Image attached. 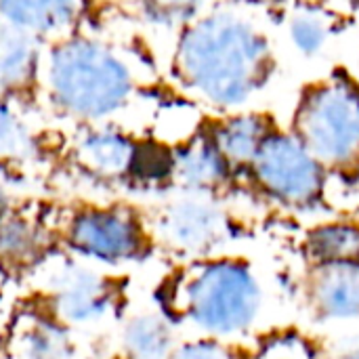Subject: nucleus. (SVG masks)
I'll list each match as a JSON object with an SVG mask.
<instances>
[{
	"label": "nucleus",
	"mask_w": 359,
	"mask_h": 359,
	"mask_svg": "<svg viewBox=\"0 0 359 359\" xmlns=\"http://www.w3.org/2000/svg\"><path fill=\"white\" fill-rule=\"evenodd\" d=\"M82 0H0V23L42 42L74 34Z\"/></svg>",
	"instance_id": "obj_13"
},
{
	"label": "nucleus",
	"mask_w": 359,
	"mask_h": 359,
	"mask_svg": "<svg viewBox=\"0 0 359 359\" xmlns=\"http://www.w3.org/2000/svg\"><path fill=\"white\" fill-rule=\"evenodd\" d=\"M177 343L175 322L162 311L133 316L120 334V347L126 359H168Z\"/></svg>",
	"instance_id": "obj_17"
},
{
	"label": "nucleus",
	"mask_w": 359,
	"mask_h": 359,
	"mask_svg": "<svg viewBox=\"0 0 359 359\" xmlns=\"http://www.w3.org/2000/svg\"><path fill=\"white\" fill-rule=\"evenodd\" d=\"M288 130L328 170L359 175V78L345 65L299 88Z\"/></svg>",
	"instance_id": "obj_4"
},
{
	"label": "nucleus",
	"mask_w": 359,
	"mask_h": 359,
	"mask_svg": "<svg viewBox=\"0 0 359 359\" xmlns=\"http://www.w3.org/2000/svg\"><path fill=\"white\" fill-rule=\"evenodd\" d=\"M46 229L38 217L21 208L0 210V263L34 265L44 257Z\"/></svg>",
	"instance_id": "obj_16"
},
{
	"label": "nucleus",
	"mask_w": 359,
	"mask_h": 359,
	"mask_svg": "<svg viewBox=\"0 0 359 359\" xmlns=\"http://www.w3.org/2000/svg\"><path fill=\"white\" fill-rule=\"evenodd\" d=\"M233 177L231 166L215 147L206 128L181 141L168 158V179L183 194L212 196Z\"/></svg>",
	"instance_id": "obj_10"
},
{
	"label": "nucleus",
	"mask_w": 359,
	"mask_h": 359,
	"mask_svg": "<svg viewBox=\"0 0 359 359\" xmlns=\"http://www.w3.org/2000/svg\"><path fill=\"white\" fill-rule=\"evenodd\" d=\"M269 111H231L210 122L206 128L219 154L236 172H246L267 135L278 128Z\"/></svg>",
	"instance_id": "obj_11"
},
{
	"label": "nucleus",
	"mask_w": 359,
	"mask_h": 359,
	"mask_svg": "<svg viewBox=\"0 0 359 359\" xmlns=\"http://www.w3.org/2000/svg\"><path fill=\"white\" fill-rule=\"evenodd\" d=\"M135 4L149 25L177 34L206 11V0H135Z\"/></svg>",
	"instance_id": "obj_20"
},
{
	"label": "nucleus",
	"mask_w": 359,
	"mask_h": 359,
	"mask_svg": "<svg viewBox=\"0 0 359 359\" xmlns=\"http://www.w3.org/2000/svg\"><path fill=\"white\" fill-rule=\"evenodd\" d=\"M288 34H290V40H292L294 48L301 55L316 57L330 42V38L334 34V27H332L330 19L322 11L305 8V11H299L297 15L290 17Z\"/></svg>",
	"instance_id": "obj_21"
},
{
	"label": "nucleus",
	"mask_w": 359,
	"mask_h": 359,
	"mask_svg": "<svg viewBox=\"0 0 359 359\" xmlns=\"http://www.w3.org/2000/svg\"><path fill=\"white\" fill-rule=\"evenodd\" d=\"M50 105L86 124H109L135 99L137 76L111 44L82 34L55 40L42 55L40 80Z\"/></svg>",
	"instance_id": "obj_2"
},
{
	"label": "nucleus",
	"mask_w": 359,
	"mask_h": 359,
	"mask_svg": "<svg viewBox=\"0 0 359 359\" xmlns=\"http://www.w3.org/2000/svg\"><path fill=\"white\" fill-rule=\"evenodd\" d=\"M151 240L147 225L126 206H82L63 227L65 246L76 257L101 265L139 261L147 255Z\"/></svg>",
	"instance_id": "obj_6"
},
{
	"label": "nucleus",
	"mask_w": 359,
	"mask_h": 359,
	"mask_svg": "<svg viewBox=\"0 0 359 359\" xmlns=\"http://www.w3.org/2000/svg\"><path fill=\"white\" fill-rule=\"evenodd\" d=\"M149 233L177 255L202 259L229 240L231 221L212 196L183 194L156 212Z\"/></svg>",
	"instance_id": "obj_8"
},
{
	"label": "nucleus",
	"mask_w": 359,
	"mask_h": 359,
	"mask_svg": "<svg viewBox=\"0 0 359 359\" xmlns=\"http://www.w3.org/2000/svg\"><path fill=\"white\" fill-rule=\"evenodd\" d=\"M244 175L261 196L292 210L320 206L330 179L305 145L282 126L267 135Z\"/></svg>",
	"instance_id": "obj_5"
},
{
	"label": "nucleus",
	"mask_w": 359,
	"mask_h": 359,
	"mask_svg": "<svg viewBox=\"0 0 359 359\" xmlns=\"http://www.w3.org/2000/svg\"><path fill=\"white\" fill-rule=\"evenodd\" d=\"M351 2V6L355 8V11H359V0H349Z\"/></svg>",
	"instance_id": "obj_25"
},
{
	"label": "nucleus",
	"mask_w": 359,
	"mask_h": 359,
	"mask_svg": "<svg viewBox=\"0 0 359 359\" xmlns=\"http://www.w3.org/2000/svg\"><path fill=\"white\" fill-rule=\"evenodd\" d=\"M11 359H74L76 345L69 328L44 311H23L8 332Z\"/></svg>",
	"instance_id": "obj_14"
},
{
	"label": "nucleus",
	"mask_w": 359,
	"mask_h": 359,
	"mask_svg": "<svg viewBox=\"0 0 359 359\" xmlns=\"http://www.w3.org/2000/svg\"><path fill=\"white\" fill-rule=\"evenodd\" d=\"M76 164L103 181L124 179L139 166V145L124 130L109 124H86L72 147Z\"/></svg>",
	"instance_id": "obj_9"
},
{
	"label": "nucleus",
	"mask_w": 359,
	"mask_h": 359,
	"mask_svg": "<svg viewBox=\"0 0 359 359\" xmlns=\"http://www.w3.org/2000/svg\"><path fill=\"white\" fill-rule=\"evenodd\" d=\"M305 297L309 311L318 320H358L359 265L309 267Z\"/></svg>",
	"instance_id": "obj_12"
},
{
	"label": "nucleus",
	"mask_w": 359,
	"mask_h": 359,
	"mask_svg": "<svg viewBox=\"0 0 359 359\" xmlns=\"http://www.w3.org/2000/svg\"><path fill=\"white\" fill-rule=\"evenodd\" d=\"M6 284H8V273H6V267L0 263V309L4 305V292H6Z\"/></svg>",
	"instance_id": "obj_23"
},
{
	"label": "nucleus",
	"mask_w": 359,
	"mask_h": 359,
	"mask_svg": "<svg viewBox=\"0 0 359 359\" xmlns=\"http://www.w3.org/2000/svg\"><path fill=\"white\" fill-rule=\"evenodd\" d=\"M38 269L44 313L65 328L95 326L114 313L118 305V288L97 269L69 257L42 261Z\"/></svg>",
	"instance_id": "obj_7"
},
{
	"label": "nucleus",
	"mask_w": 359,
	"mask_h": 359,
	"mask_svg": "<svg viewBox=\"0 0 359 359\" xmlns=\"http://www.w3.org/2000/svg\"><path fill=\"white\" fill-rule=\"evenodd\" d=\"M42 40L0 23V97H17L40 80Z\"/></svg>",
	"instance_id": "obj_15"
},
{
	"label": "nucleus",
	"mask_w": 359,
	"mask_h": 359,
	"mask_svg": "<svg viewBox=\"0 0 359 359\" xmlns=\"http://www.w3.org/2000/svg\"><path fill=\"white\" fill-rule=\"evenodd\" d=\"M168 359H236V353L227 341L200 337L194 341L177 343Z\"/></svg>",
	"instance_id": "obj_22"
},
{
	"label": "nucleus",
	"mask_w": 359,
	"mask_h": 359,
	"mask_svg": "<svg viewBox=\"0 0 359 359\" xmlns=\"http://www.w3.org/2000/svg\"><path fill=\"white\" fill-rule=\"evenodd\" d=\"M166 316L202 337L229 341L250 332L263 313L265 290L240 257H202L183 265L164 292Z\"/></svg>",
	"instance_id": "obj_3"
},
{
	"label": "nucleus",
	"mask_w": 359,
	"mask_h": 359,
	"mask_svg": "<svg viewBox=\"0 0 359 359\" xmlns=\"http://www.w3.org/2000/svg\"><path fill=\"white\" fill-rule=\"evenodd\" d=\"M309 267L359 265V223L326 221L311 227L303 240Z\"/></svg>",
	"instance_id": "obj_18"
},
{
	"label": "nucleus",
	"mask_w": 359,
	"mask_h": 359,
	"mask_svg": "<svg viewBox=\"0 0 359 359\" xmlns=\"http://www.w3.org/2000/svg\"><path fill=\"white\" fill-rule=\"evenodd\" d=\"M278 72L269 36L236 8L204 11L177 34L172 74L185 93L231 114L263 93Z\"/></svg>",
	"instance_id": "obj_1"
},
{
	"label": "nucleus",
	"mask_w": 359,
	"mask_h": 359,
	"mask_svg": "<svg viewBox=\"0 0 359 359\" xmlns=\"http://www.w3.org/2000/svg\"><path fill=\"white\" fill-rule=\"evenodd\" d=\"M330 359H359V347H353V349H345L337 355H332Z\"/></svg>",
	"instance_id": "obj_24"
},
{
	"label": "nucleus",
	"mask_w": 359,
	"mask_h": 359,
	"mask_svg": "<svg viewBox=\"0 0 359 359\" xmlns=\"http://www.w3.org/2000/svg\"><path fill=\"white\" fill-rule=\"evenodd\" d=\"M36 156L34 130L17 97H0V162H27Z\"/></svg>",
	"instance_id": "obj_19"
},
{
	"label": "nucleus",
	"mask_w": 359,
	"mask_h": 359,
	"mask_svg": "<svg viewBox=\"0 0 359 359\" xmlns=\"http://www.w3.org/2000/svg\"><path fill=\"white\" fill-rule=\"evenodd\" d=\"M278 359H286V358H278Z\"/></svg>",
	"instance_id": "obj_26"
}]
</instances>
